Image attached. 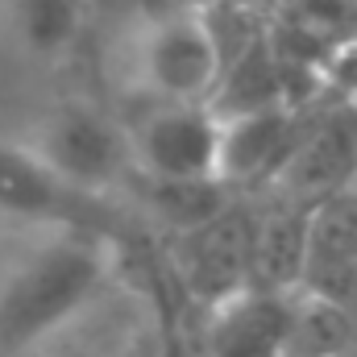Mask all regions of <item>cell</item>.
<instances>
[{"label":"cell","mask_w":357,"mask_h":357,"mask_svg":"<svg viewBox=\"0 0 357 357\" xmlns=\"http://www.w3.org/2000/svg\"><path fill=\"white\" fill-rule=\"evenodd\" d=\"M121 245L91 233H54L0 266V357H33L112 291Z\"/></svg>","instance_id":"6da1fadb"},{"label":"cell","mask_w":357,"mask_h":357,"mask_svg":"<svg viewBox=\"0 0 357 357\" xmlns=\"http://www.w3.org/2000/svg\"><path fill=\"white\" fill-rule=\"evenodd\" d=\"M0 216L46 225L54 233H91L112 245L129 241L121 212L104 195L67 183L29 142H4V137H0Z\"/></svg>","instance_id":"7a4b0ae2"},{"label":"cell","mask_w":357,"mask_h":357,"mask_svg":"<svg viewBox=\"0 0 357 357\" xmlns=\"http://www.w3.org/2000/svg\"><path fill=\"white\" fill-rule=\"evenodd\" d=\"M220 137L225 121L204 100H150L133 125V178L158 183H199L220 178Z\"/></svg>","instance_id":"3957f363"},{"label":"cell","mask_w":357,"mask_h":357,"mask_svg":"<svg viewBox=\"0 0 357 357\" xmlns=\"http://www.w3.org/2000/svg\"><path fill=\"white\" fill-rule=\"evenodd\" d=\"M133 71L150 100H212L225 71L220 38L208 13L178 8L146 25L133 46Z\"/></svg>","instance_id":"277c9868"},{"label":"cell","mask_w":357,"mask_h":357,"mask_svg":"<svg viewBox=\"0 0 357 357\" xmlns=\"http://www.w3.org/2000/svg\"><path fill=\"white\" fill-rule=\"evenodd\" d=\"M29 146L75 187H84L91 195H108L112 187L129 183L133 171V146H129V129L116 125L112 116H104L91 104H59L50 108Z\"/></svg>","instance_id":"5b68a950"},{"label":"cell","mask_w":357,"mask_h":357,"mask_svg":"<svg viewBox=\"0 0 357 357\" xmlns=\"http://www.w3.org/2000/svg\"><path fill=\"white\" fill-rule=\"evenodd\" d=\"M171 266L178 287L208 312L254 287V212L229 204L212 220L175 233Z\"/></svg>","instance_id":"8992f818"},{"label":"cell","mask_w":357,"mask_h":357,"mask_svg":"<svg viewBox=\"0 0 357 357\" xmlns=\"http://www.w3.org/2000/svg\"><path fill=\"white\" fill-rule=\"evenodd\" d=\"M357 175V116L349 108H333L316 121H307L291 162L274 178V191L295 204L328 199L345 187H354Z\"/></svg>","instance_id":"52a82bcc"},{"label":"cell","mask_w":357,"mask_h":357,"mask_svg":"<svg viewBox=\"0 0 357 357\" xmlns=\"http://www.w3.org/2000/svg\"><path fill=\"white\" fill-rule=\"evenodd\" d=\"M303 129L307 121L291 104H270L258 112L229 116L225 137H220V178L229 187H258V183L274 187V178L291 162Z\"/></svg>","instance_id":"ba28073f"},{"label":"cell","mask_w":357,"mask_h":357,"mask_svg":"<svg viewBox=\"0 0 357 357\" xmlns=\"http://www.w3.org/2000/svg\"><path fill=\"white\" fill-rule=\"evenodd\" d=\"M33 357H171L167 328L146 303H116L112 291Z\"/></svg>","instance_id":"9c48e42d"},{"label":"cell","mask_w":357,"mask_h":357,"mask_svg":"<svg viewBox=\"0 0 357 357\" xmlns=\"http://www.w3.org/2000/svg\"><path fill=\"white\" fill-rule=\"evenodd\" d=\"M357 38V0H282L274 8L270 46L291 67H316Z\"/></svg>","instance_id":"30bf717a"},{"label":"cell","mask_w":357,"mask_h":357,"mask_svg":"<svg viewBox=\"0 0 357 357\" xmlns=\"http://www.w3.org/2000/svg\"><path fill=\"white\" fill-rule=\"evenodd\" d=\"M357 274V187H345L328 199L307 204V258L303 287L337 295Z\"/></svg>","instance_id":"8fae6325"},{"label":"cell","mask_w":357,"mask_h":357,"mask_svg":"<svg viewBox=\"0 0 357 357\" xmlns=\"http://www.w3.org/2000/svg\"><path fill=\"white\" fill-rule=\"evenodd\" d=\"M21 46L38 59L71 54L84 33V0H8Z\"/></svg>","instance_id":"7c38bea8"},{"label":"cell","mask_w":357,"mask_h":357,"mask_svg":"<svg viewBox=\"0 0 357 357\" xmlns=\"http://www.w3.org/2000/svg\"><path fill=\"white\" fill-rule=\"evenodd\" d=\"M229 4H237V8H245V13H254V17H274V8L282 4V0H229Z\"/></svg>","instance_id":"4fadbf2b"}]
</instances>
